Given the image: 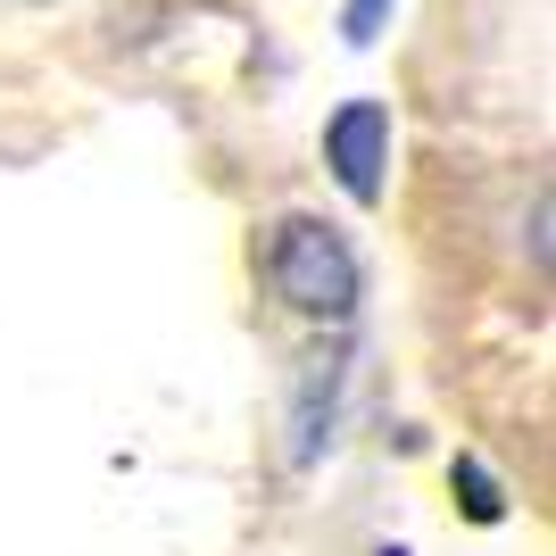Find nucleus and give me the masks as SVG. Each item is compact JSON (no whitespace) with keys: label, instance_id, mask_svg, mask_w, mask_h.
<instances>
[{"label":"nucleus","instance_id":"1","mask_svg":"<svg viewBox=\"0 0 556 556\" xmlns=\"http://www.w3.org/2000/svg\"><path fill=\"white\" fill-rule=\"evenodd\" d=\"M266 282H275V300L291 307V316L341 325L349 307H357V250H349V232L325 225V216H282L275 241H266Z\"/></svg>","mask_w":556,"mask_h":556},{"label":"nucleus","instance_id":"2","mask_svg":"<svg viewBox=\"0 0 556 556\" xmlns=\"http://www.w3.org/2000/svg\"><path fill=\"white\" fill-rule=\"evenodd\" d=\"M325 166L357 208H374V200H382V175H391V109H382V100H341V109L325 116Z\"/></svg>","mask_w":556,"mask_h":556},{"label":"nucleus","instance_id":"3","mask_svg":"<svg viewBox=\"0 0 556 556\" xmlns=\"http://www.w3.org/2000/svg\"><path fill=\"white\" fill-rule=\"evenodd\" d=\"M382 17H391V0H349V9H341V34L366 50L374 34H382Z\"/></svg>","mask_w":556,"mask_h":556},{"label":"nucleus","instance_id":"4","mask_svg":"<svg viewBox=\"0 0 556 556\" xmlns=\"http://www.w3.org/2000/svg\"><path fill=\"white\" fill-rule=\"evenodd\" d=\"M17 9H50V0H17Z\"/></svg>","mask_w":556,"mask_h":556}]
</instances>
